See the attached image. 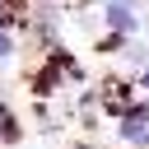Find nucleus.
I'll list each match as a JSON object with an SVG mask.
<instances>
[{"instance_id":"nucleus-7","label":"nucleus","mask_w":149,"mask_h":149,"mask_svg":"<svg viewBox=\"0 0 149 149\" xmlns=\"http://www.w3.org/2000/svg\"><path fill=\"white\" fill-rule=\"evenodd\" d=\"M140 102H144V107H149V93H144V98H140Z\"/></svg>"},{"instance_id":"nucleus-6","label":"nucleus","mask_w":149,"mask_h":149,"mask_svg":"<svg viewBox=\"0 0 149 149\" xmlns=\"http://www.w3.org/2000/svg\"><path fill=\"white\" fill-rule=\"evenodd\" d=\"M130 84H135V93L144 98V93H149V70H135V74H130Z\"/></svg>"},{"instance_id":"nucleus-4","label":"nucleus","mask_w":149,"mask_h":149,"mask_svg":"<svg viewBox=\"0 0 149 149\" xmlns=\"http://www.w3.org/2000/svg\"><path fill=\"white\" fill-rule=\"evenodd\" d=\"M121 65L135 74V70H149V37H130L121 47Z\"/></svg>"},{"instance_id":"nucleus-2","label":"nucleus","mask_w":149,"mask_h":149,"mask_svg":"<svg viewBox=\"0 0 149 149\" xmlns=\"http://www.w3.org/2000/svg\"><path fill=\"white\" fill-rule=\"evenodd\" d=\"M102 28L116 33V37H140L144 33V19H140L135 0H112V5H102Z\"/></svg>"},{"instance_id":"nucleus-1","label":"nucleus","mask_w":149,"mask_h":149,"mask_svg":"<svg viewBox=\"0 0 149 149\" xmlns=\"http://www.w3.org/2000/svg\"><path fill=\"white\" fill-rule=\"evenodd\" d=\"M116 140H121V149H149V107L140 98L116 112Z\"/></svg>"},{"instance_id":"nucleus-8","label":"nucleus","mask_w":149,"mask_h":149,"mask_svg":"<svg viewBox=\"0 0 149 149\" xmlns=\"http://www.w3.org/2000/svg\"><path fill=\"white\" fill-rule=\"evenodd\" d=\"M144 5H149V0H144Z\"/></svg>"},{"instance_id":"nucleus-3","label":"nucleus","mask_w":149,"mask_h":149,"mask_svg":"<svg viewBox=\"0 0 149 149\" xmlns=\"http://www.w3.org/2000/svg\"><path fill=\"white\" fill-rule=\"evenodd\" d=\"M23 140V121H19V112L0 98V149H9V144H19Z\"/></svg>"},{"instance_id":"nucleus-5","label":"nucleus","mask_w":149,"mask_h":149,"mask_svg":"<svg viewBox=\"0 0 149 149\" xmlns=\"http://www.w3.org/2000/svg\"><path fill=\"white\" fill-rule=\"evenodd\" d=\"M14 56H19V33H14V28H5V23H0V65H9V61H14Z\"/></svg>"}]
</instances>
